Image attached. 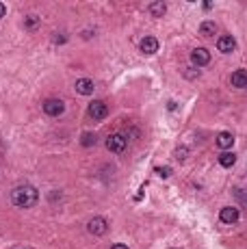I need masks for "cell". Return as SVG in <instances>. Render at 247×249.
<instances>
[{"instance_id": "obj_9", "label": "cell", "mask_w": 247, "mask_h": 249, "mask_svg": "<svg viewBox=\"0 0 247 249\" xmlns=\"http://www.w3.org/2000/svg\"><path fill=\"white\" fill-rule=\"evenodd\" d=\"M139 48H141L143 54H156L158 52V39L152 35H146L141 39V44H139Z\"/></svg>"}, {"instance_id": "obj_13", "label": "cell", "mask_w": 247, "mask_h": 249, "mask_svg": "<svg viewBox=\"0 0 247 249\" xmlns=\"http://www.w3.org/2000/svg\"><path fill=\"white\" fill-rule=\"evenodd\" d=\"M199 35H204V37L217 35V24H215V22H211V20L202 22V24H199Z\"/></svg>"}, {"instance_id": "obj_1", "label": "cell", "mask_w": 247, "mask_h": 249, "mask_svg": "<svg viewBox=\"0 0 247 249\" xmlns=\"http://www.w3.org/2000/svg\"><path fill=\"white\" fill-rule=\"evenodd\" d=\"M39 202V193H37L35 187H16L11 191V204L17 206V208H33V206Z\"/></svg>"}, {"instance_id": "obj_6", "label": "cell", "mask_w": 247, "mask_h": 249, "mask_svg": "<svg viewBox=\"0 0 247 249\" xmlns=\"http://www.w3.org/2000/svg\"><path fill=\"white\" fill-rule=\"evenodd\" d=\"M191 63H193L195 67H206L208 63H211V52H208L206 48H195L193 52H191Z\"/></svg>"}, {"instance_id": "obj_17", "label": "cell", "mask_w": 247, "mask_h": 249, "mask_svg": "<svg viewBox=\"0 0 247 249\" xmlns=\"http://www.w3.org/2000/svg\"><path fill=\"white\" fill-rule=\"evenodd\" d=\"M96 141H98V137L93 135V132H87V135H82V139H81V143L85 147H91V145H96Z\"/></svg>"}, {"instance_id": "obj_3", "label": "cell", "mask_w": 247, "mask_h": 249, "mask_svg": "<svg viewBox=\"0 0 247 249\" xmlns=\"http://www.w3.org/2000/svg\"><path fill=\"white\" fill-rule=\"evenodd\" d=\"M63 110H65V102L59 98H50L44 102V113L48 117H59V115H63Z\"/></svg>"}, {"instance_id": "obj_18", "label": "cell", "mask_w": 247, "mask_h": 249, "mask_svg": "<svg viewBox=\"0 0 247 249\" xmlns=\"http://www.w3.org/2000/svg\"><path fill=\"white\" fill-rule=\"evenodd\" d=\"M154 171H156L161 178H169V176H171V169H169V167H156Z\"/></svg>"}, {"instance_id": "obj_15", "label": "cell", "mask_w": 247, "mask_h": 249, "mask_svg": "<svg viewBox=\"0 0 247 249\" xmlns=\"http://www.w3.org/2000/svg\"><path fill=\"white\" fill-rule=\"evenodd\" d=\"M234 163H236V154H232V152H223V154L219 156V165L226 169H230Z\"/></svg>"}, {"instance_id": "obj_21", "label": "cell", "mask_w": 247, "mask_h": 249, "mask_svg": "<svg viewBox=\"0 0 247 249\" xmlns=\"http://www.w3.org/2000/svg\"><path fill=\"white\" fill-rule=\"evenodd\" d=\"M111 249H128V245H124V243H115Z\"/></svg>"}, {"instance_id": "obj_14", "label": "cell", "mask_w": 247, "mask_h": 249, "mask_svg": "<svg viewBox=\"0 0 247 249\" xmlns=\"http://www.w3.org/2000/svg\"><path fill=\"white\" fill-rule=\"evenodd\" d=\"M150 13L154 17H163L167 13V2H163V0H156V2L150 4Z\"/></svg>"}, {"instance_id": "obj_4", "label": "cell", "mask_w": 247, "mask_h": 249, "mask_svg": "<svg viewBox=\"0 0 247 249\" xmlns=\"http://www.w3.org/2000/svg\"><path fill=\"white\" fill-rule=\"evenodd\" d=\"M87 113H89L91 119H96V122H102V119L109 115V107H106L102 100H93L89 104V109H87Z\"/></svg>"}, {"instance_id": "obj_22", "label": "cell", "mask_w": 247, "mask_h": 249, "mask_svg": "<svg viewBox=\"0 0 247 249\" xmlns=\"http://www.w3.org/2000/svg\"><path fill=\"white\" fill-rule=\"evenodd\" d=\"M4 13H7V7H4V4L0 2V20H2V17H4Z\"/></svg>"}, {"instance_id": "obj_5", "label": "cell", "mask_w": 247, "mask_h": 249, "mask_svg": "<svg viewBox=\"0 0 247 249\" xmlns=\"http://www.w3.org/2000/svg\"><path fill=\"white\" fill-rule=\"evenodd\" d=\"M87 230H89V234H93V236H104L106 230H109V223H106L104 217H93L89 223H87Z\"/></svg>"}, {"instance_id": "obj_7", "label": "cell", "mask_w": 247, "mask_h": 249, "mask_svg": "<svg viewBox=\"0 0 247 249\" xmlns=\"http://www.w3.org/2000/svg\"><path fill=\"white\" fill-rule=\"evenodd\" d=\"M217 50H219V52H223V54L234 52V50H236V39L232 35H221L217 39Z\"/></svg>"}, {"instance_id": "obj_11", "label": "cell", "mask_w": 247, "mask_h": 249, "mask_svg": "<svg viewBox=\"0 0 247 249\" xmlns=\"http://www.w3.org/2000/svg\"><path fill=\"white\" fill-rule=\"evenodd\" d=\"M230 82H232V87H236V89H245V87H247V70L232 72Z\"/></svg>"}, {"instance_id": "obj_19", "label": "cell", "mask_w": 247, "mask_h": 249, "mask_svg": "<svg viewBox=\"0 0 247 249\" xmlns=\"http://www.w3.org/2000/svg\"><path fill=\"white\" fill-rule=\"evenodd\" d=\"M186 154H189V150H186V147H178V150H176V158H178V160H184Z\"/></svg>"}, {"instance_id": "obj_8", "label": "cell", "mask_w": 247, "mask_h": 249, "mask_svg": "<svg viewBox=\"0 0 247 249\" xmlns=\"http://www.w3.org/2000/svg\"><path fill=\"white\" fill-rule=\"evenodd\" d=\"M239 217H241V210L239 208H234V206H226V208L219 213V219H221V223H236L239 221Z\"/></svg>"}, {"instance_id": "obj_20", "label": "cell", "mask_w": 247, "mask_h": 249, "mask_svg": "<svg viewBox=\"0 0 247 249\" xmlns=\"http://www.w3.org/2000/svg\"><path fill=\"white\" fill-rule=\"evenodd\" d=\"M65 41H67V37H65V35L61 37V33H59L57 37H54V44H65Z\"/></svg>"}, {"instance_id": "obj_10", "label": "cell", "mask_w": 247, "mask_h": 249, "mask_svg": "<svg viewBox=\"0 0 247 249\" xmlns=\"http://www.w3.org/2000/svg\"><path fill=\"white\" fill-rule=\"evenodd\" d=\"M74 89H76V93H81V95H91L96 87H93V80H89V78H78Z\"/></svg>"}, {"instance_id": "obj_12", "label": "cell", "mask_w": 247, "mask_h": 249, "mask_svg": "<svg viewBox=\"0 0 247 249\" xmlns=\"http://www.w3.org/2000/svg\"><path fill=\"white\" fill-rule=\"evenodd\" d=\"M234 145V135L232 132H219L217 135V147L219 150H230Z\"/></svg>"}, {"instance_id": "obj_16", "label": "cell", "mask_w": 247, "mask_h": 249, "mask_svg": "<svg viewBox=\"0 0 247 249\" xmlns=\"http://www.w3.org/2000/svg\"><path fill=\"white\" fill-rule=\"evenodd\" d=\"M37 26H39V17H37V16H26L24 29H26V31H35Z\"/></svg>"}, {"instance_id": "obj_2", "label": "cell", "mask_w": 247, "mask_h": 249, "mask_svg": "<svg viewBox=\"0 0 247 249\" xmlns=\"http://www.w3.org/2000/svg\"><path fill=\"white\" fill-rule=\"evenodd\" d=\"M106 150L113 152V154H122L126 150V137L119 135V132H115V135H109L106 137Z\"/></svg>"}]
</instances>
